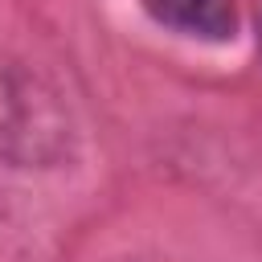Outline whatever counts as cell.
I'll return each instance as SVG.
<instances>
[{
  "mask_svg": "<svg viewBox=\"0 0 262 262\" xmlns=\"http://www.w3.org/2000/svg\"><path fill=\"white\" fill-rule=\"evenodd\" d=\"M61 111L37 78L0 66V156L16 164H45L61 151Z\"/></svg>",
  "mask_w": 262,
  "mask_h": 262,
  "instance_id": "obj_1",
  "label": "cell"
},
{
  "mask_svg": "<svg viewBox=\"0 0 262 262\" xmlns=\"http://www.w3.org/2000/svg\"><path fill=\"white\" fill-rule=\"evenodd\" d=\"M147 16L164 29H176L180 37L201 41H229L237 29L233 0H143Z\"/></svg>",
  "mask_w": 262,
  "mask_h": 262,
  "instance_id": "obj_2",
  "label": "cell"
}]
</instances>
